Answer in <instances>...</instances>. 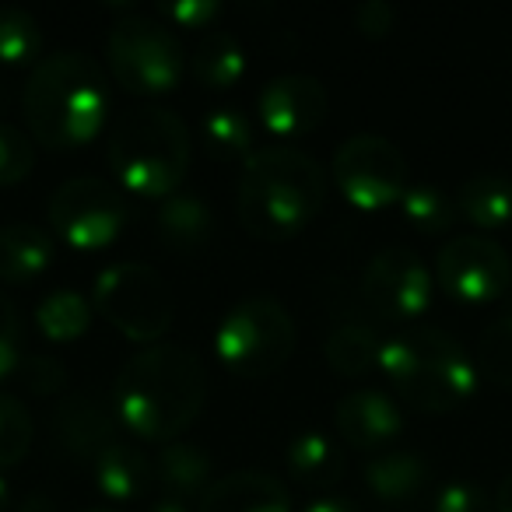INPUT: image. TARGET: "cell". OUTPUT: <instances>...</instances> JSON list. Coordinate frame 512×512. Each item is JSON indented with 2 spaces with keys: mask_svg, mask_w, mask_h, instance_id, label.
Here are the masks:
<instances>
[{
  "mask_svg": "<svg viewBox=\"0 0 512 512\" xmlns=\"http://www.w3.org/2000/svg\"><path fill=\"white\" fill-rule=\"evenodd\" d=\"M36 169V141L25 130L0 123V186H15Z\"/></svg>",
  "mask_w": 512,
  "mask_h": 512,
  "instance_id": "32",
  "label": "cell"
},
{
  "mask_svg": "<svg viewBox=\"0 0 512 512\" xmlns=\"http://www.w3.org/2000/svg\"><path fill=\"white\" fill-rule=\"evenodd\" d=\"M327 200V169L292 144H264L242 162L235 211L249 235L285 242L306 232Z\"/></svg>",
  "mask_w": 512,
  "mask_h": 512,
  "instance_id": "3",
  "label": "cell"
},
{
  "mask_svg": "<svg viewBox=\"0 0 512 512\" xmlns=\"http://www.w3.org/2000/svg\"><path fill=\"white\" fill-rule=\"evenodd\" d=\"M435 285L460 306H488L512 285V260L502 242L481 232L453 235L435 253Z\"/></svg>",
  "mask_w": 512,
  "mask_h": 512,
  "instance_id": "11",
  "label": "cell"
},
{
  "mask_svg": "<svg viewBox=\"0 0 512 512\" xmlns=\"http://www.w3.org/2000/svg\"><path fill=\"white\" fill-rule=\"evenodd\" d=\"M50 225L78 253H99L120 239L127 225V193L102 176H78L50 197Z\"/></svg>",
  "mask_w": 512,
  "mask_h": 512,
  "instance_id": "9",
  "label": "cell"
},
{
  "mask_svg": "<svg viewBox=\"0 0 512 512\" xmlns=\"http://www.w3.org/2000/svg\"><path fill=\"white\" fill-rule=\"evenodd\" d=\"M148 512H193V509H190V502H183V498L162 495V498H155V502L148 505Z\"/></svg>",
  "mask_w": 512,
  "mask_h": 512,
  "instance_id": "39",
  "label": "cell"
},
{
  "mask_svg": "<svg viewBox=\"0 0 512 512\" xmlns=\"http://www.w3.org/2000/svg\"><path fill=\"white\" fill-rule=\"evenodd\" d=\"M22 362V320L8 295L0 292V379L11 376Z\"/></svg>",
  "mask_w": 512,
  "mask_h": 512,
  "instance_id": "35",
  "label": "cell"
},
{
  "mask_svg": "<svg viewBox=\"0 0 512 512\" xmlns=\"http://www.w3.org/2000/svg\"><path fill=\"white\" fill-rule=\"evenodd\" d=\"M57 242L46 228L29 221H11L0 228V281L4 285H32L53 267Z\"/></svg>",
  "mask_w": 512,
  "mask_h": 512,
  "instance_id": "19",
  "label": "cell"
},
{
  "mask_svg": "<svg viewBox=\"0 0 512 512\" xmlns=\"http://www.w3.org/2000/svg\"><path fill=\"white\" fill-rule=\"evenodd\" d=\"M474 365L484 379L498 386H512V313L491 320L477 337Z\"/></svg>",
  "mask_w": 512,
  "mask_h": 512,
  "instance_id": "29",
  "label": "cell"
},
{
  "mask_svg": "<svg viewBox=\"0 0 512 512\" xmlns=\"http://www.w3.org/2000/svg\"><path fill=\"white\" fill-rule=\"evenodd\" d=\"M334 183L358 211H386L407 190V158L390 137L355 134L334 151Z\"/></svg>",
  "mask_w": 512,
  "mask_h": 512,
  "instance_id": "10",
  "label": "cell"
},
{
  "mask_svg": "<svg viewBox=\"0 0 512 512\" xmlns=\"http://www.w3.org/2000/svg\"><path fill=\"white\" fill-rule=\"evenodd\" d=\"M32 435H36V425H32L29 407L11 393H0V470L18 467L29 456Z\"/></svg>",
  "mask_w": 512,
  "mask_h": 512,
  "instance_id": "31",
  "label": "cell"
},
{
  "mask_svg": "<svg viewBox=\"0 0 512 512\" xmlns=\"http://www.w3.org/2000/svg\"><path fill=\"white\" fill-rule=\"evenodd\" d=\"M43 50V29L25 8H0V64H32Z\"/></svg>",
  "mask_w": 512,
  "mask_h": 512,
  "instance_id": "30",
  "label": "cell"
},
{
  "mask_svg": "<svg viewBox=\"0 0 512 512\" xmlns=\"http://www.w3.org/2000/svg\"><path fill=\"white\" fill-rule=\"evenodd\" d=\"M8 505H11V488L4 481V474H0V512H8Z\"/></svg>",
  "mask_w": 512,
  "mask_h": 512,
  "instance_id": "41",
  "label": "cell"
},
{
  "mask_svg": "<svg viewBox=\"0 0 512 512\" xmlns=\"http://www.w3.org/2000/svg\"><path fill=\"white\" fill-rule=\"evenodd\" d=\"M200 512H292V495L285 481L267 470H232L214 477Z\"/></svg>",
  "mask_w": 512,
  "mask_h": 512,
  "instance_id": "17",
  "label": "cell"
},
{
  "mask_svg": "<svg viewBox=\"0 0 512 512\" xmlns=\"http://www.w3.org/2000/svg\"><path fill=\"white\" fill-rule=\"evenodd\" d=\"M456 211L470 221V225L484 232H498V228L512 225V176L505 172H477L456 190Z\"/></svg>",
  "mask_w": 512,
  "mask_h": 512,
  "instance_id": "24",
  "label": "cell"
},
{
  "mask_svg": "<svg viewBox=\"0 0 512 512\" xmlns=\"http://www.w3.org/2000/svg\"><path fill=\"white\" fill-rule=\"evenodd\" d=\"M186 60H190L193 78H197L204 88H211V92H228V88L239 85L249 71L246 50H242L239 36L228 29L204 32Z\"/></svg>",
  "mask_w": 512,
  "mask_h": 512,
  "instance_id": "23",
  "label": "cell"
},
{
  "mask_svg": "<svg viewBox=\"0 0 512 512\" xmlns=\"http://www.w3.org/2000/svg\"><path fill=\"white\" fill-rule=\"evenodd\" d=\"M334 425L348 446L365 449L372 456L397 442V435L404 432V411H400V400L390 390L362 386V390H351L337 400Z\"/></svg>",
  "mask_w": 512,
  "mask_h": 512,
  "instance_id": "14",
  "label": "cell"
},
{
  "mask_svg": "<svg viewBox=\"0 0 512 512\" xmlns=\"http://www.w3.org/2000/svg\"><path fill=\"white\" fill-rule=\"evenodd\" d=\"M400 214L411 228L421 235H446L456 221V200L446 190L432 183H407L404 197H400Z\"/></svg>",
  "mask_w": 512,
  "mask_h": 512,
  "instance_id": "28",
  "label": "cell"
},
{
  "mask_svg": "<svg viewBox=\"0 0 512 512\" xmlns=\"http://www.w3.org/2000/svg\"><path fill=\"white\" fill-rule=\"evenodd\" d=\"M362 292L365 302L376 309V316L407 323V320H418L432 306L435 274L428 271V264L414 249L386 246L365 267Z\"/></svg>",
  "mask_w": 512,
  "mask_h": 512,
  "instance_id": "12",
  "label": "cell"
},
{
  "mask_svg": "<svg viewBox=\"0 0 512 512\" xmlns=\"http://www.w3.org/2000/svg\"><path fill=\"white\" fill-rule=\"evenodd\" d=\"M95 306L78 288H53L36 306V327L46 341L53 344H74L92 330Z\"/></svg>",
  "mask_w": 512,
  "mask_h": 512,
  "instance_id": "26",
  "label": "cell"
},
{
  "mask_svg": "<svg viewBox=\"0 0 512 512\" xmlns=\"http://www.w3.org/2000/svg\"><path fill=\"white\" fill-rule=\"evenodd\" d=\"M495 512H512V470L502 477V484L495 491Z\"/></svg>",
  "mask_w": 512,
  "mask_h": 512,
  "instance_id": "40",
  "label": "cell"
},
{
  "mask_svg": "<svg viewBox=\"0 0 512 512\" xmlns=\"http://www.w3.org/2000/svg\"><path fill=\"white\" fill-rule=\"evenodd\" d=\"M85 512H123V509H116V505H92V509H85Z\"/></svg>",
  "mask_w": 512,
  "mask_h": 512,
  "instance_id": "42",
  "label": "cell"
},
{
  "mask_svg": "<svg viewBox=\"0 0 512 512\" xmlns=\"http://www.w3.org/2000/svg\"><path fill=\"white\" fill-rule=\"evenodd\" d=\"M200 144L218 162H246L256 151V120L239 106H214L200 120Z\"/></svg>",
  "mask_w": 512,
  "mask_h": 512,
  "instance_id": "25",
  "label": "cell"
},
{
  "mask_svg": "<svg viewBox=\"0 0 512 512\" xmlns=\"http://www.w3.org/2000/svg\"><path fill=\"white\" fill-rule=\"evenodd\" d=\"M397 25V8L390 0H362L355 8V29L369 39H383Z\"/></svg>",
  "mask_w": 512,
  "mask_h": 512,
  "instance_id": "37",
  "label": "cell"
},
{
  "mask_svg": "<svg viewBox=\"0 0 512 512\" xmlns=\"http://www.w3.org/2000/svg\"><path fill=\"white\" fill-rule=\"evenodd\" d=\"M330 95L313 74H278L256 92V127L278 144L302 141L327 120Z\"/></svg>",
  "mask_w": 512,
  "mask_h": 512,
  "instance_id": "13",
  "label": "cell"
},
{
  "mask_svg": "<svg viewBox=\"0 0 512 512\" xmlns=\"http://www.w3.org/2000/svg\"><path fill=\"white\" fill-rule=\"evenodd\" d=\"M432 512H495V498H488V491L477 481L456 477L435 491Z\"/></svg>",
  "mask_w": 512,
  "mask_h": 512,
  "instance_id": "34",
  "label": "cell"
},
{
  "mask_svg": "<svg viewBox=\"0 0 512 512\" xmlns=\"http://www.w3.org/2000/svg\"><path fill=\"white\" fill-rule=\"evenodd\" d=\"M299 330L288 306L274 295H246L225 309L214 330V355L232 376L267 379L295 355Z\"/></svg>",
  "mask_w": 512,
  "mask_h": 512,
  "instance_id": "6",
  "label": "cell"
},
{
  "mask_svg": "<svg viewBox=\"0 0 512 512\" xmlns=\"http://www.w3.org/2000/svg\"><path fill=\"white\" fill-rule=\"evenodd\" d=\"M379 372L390 379L393 397L428 414H449L477 393L474 355L439 327H418L383 337Z\"/></svg>",
  "mask_w": 512,
  "mask_h": 512,
  "instance_id": "5",
  "label": "cell"
},
{
  "mask_svg": "<svg viewBox=\"0 0 512 512\" xmlns=\"http://www.w3.org/2000/svg\"><path fill=\"white\" fill-rule=\"evenodd\" d=\"M207 400L204 362L183 344H151L127 358L113 386L123 432L144 442H176Z\"/></svg>",
  "mask_w": 512,
  "mask_h": 512,
  "instance_id": "1",
  "label": "cell"
},
{
  "mask_svg": "<svg viewBox=\"0 0 512 512\" xmlns=\"http://www.w3.org/2000/svg\"><path fill=\"white\" fill-rule=\"evenodd\" d=\"M365 488L390 509H407V505L421 502L432 484V463L414 449H383L372 453L362 467Z\"/></svg>",
  "mask_w": 512,
  "mask_h": 512,
  "instance_id": "16",
  "label": "cell"
},
{
  "mask_svg": "<svg viewBox=\"0 0 512 512\" xmlns=\"http://www.w3.org/2000/svg\"><path fill=\"white\" fill-rule=\"evenodd\" d=\"M379 351H383V337L365 323H341L330 330L323 355L327 365L344 379H362L379 369Z\"/></svg>",
  "mask_w": 512,
  "mask_h": 512,
  "instance_id": "27",
  "label": "cell"
},
{
  "mask_svg": "<svg viewBox=\"0 0 512 512\" xmlns=\"http://www.w3.org/2000/svg\"><path fill=\"white\" fill-rule=\"evenodd\" d=\"M53 432H57L60 446L67 449V456L85 463H92L102 449L123 439V425L116 411L92 393H67L53 414Z\"/></svg>",
  "mask_w": 512,
  "mask_h": 512,
  "instance_id": "15",
  "label": "cell"
},
{
  "mask_svg": "<svg viewBox=\"0 0 512 512\" xmlns=\"http://www.w3.org/2000/svg\"><path fill=\"white\" fill-rule=\"evenodd\" d=\"M155 228L165 246L179 249V253H197L214 235V211L200 193L176 190L158 204Z\"/></svg>",
  "mask_w": 512,
  "mask_h": 512,
  "instance_id": "21",
  "label": "cell"
},
{
  "mask_svg": "<svg viewBox=\"0 0 512 512\" xmlns=\"http://www.w3.org/2000/svg\"><path fill=\"white\" fill-rule=\"evenodd\" d=\"M193 141L183 116L158 102H137L109 123L106 158L127 197L158 200L183 190Z\"/></svg>",
  "mask_w": 512,
  "mask_h": 512,
  "instance_id": "4",
  "label": "cell"
},
{
  "mask_svg": "<svg viewBox=\"0 0 512 512\" xmlns=\"http://www.w3.org/2000/svg\"><path fill=\"white\" fill-rule=\"evenodd\" d=\"M106 57L116 85L144 99L172 92L186 71V50L172 25L144 11L116 18L106 39Z\"/></svg>",
  "mask_w": 512,
  "mask_h": 512,
  "instance_id": "7",
  "label": "cell"
},
{
  "mask_svg": "<svg viewBox=\"0 0 512 512\" xmlns=\"http://www.w3.org/2000/svg\"><path fill=\"white\" fill-rule=\"evenodd\" d=\"M302 512H365L362 505H355L351 498H341V495H323V498H313Z\"/></svg>",
  "mask_w": 512,
  "mask_h": 512,
  "instance_id": "38",
  "label": "cell"
},
{
  "mask_svg": "<svg viewBox=\"0 0 512 512\" xmlns=\"http://www.w3.org/2000/svg\"><path fill=\"white\" fill-rule=\"evenodd\" d=\"M285 467L302 488H334L344 477V453L341 442L334 435L320 432V428H306L288 442Z\"/></svg>",
  "mask_w": 512,
  "mask_h": 512,
  "instance_id": "22",
  "label": "cell"
},
{
  "mask_svg": "<svg viewBox=\"0 0 512 512\" xmlns=\"http://www.w3.org/2000/svg\"><path fill=\"white\" fill-rule=\"evenodd\" d=\"M88 467H92L95 488L102 491V498H106L109 505L141 502L144 491L155 484V460L130 439H120V442H113V446H106Z\"/></svg>",
  "mask_w": 512,
  "mask_h": 512,
  "instance_id": "18",
  "label": "cell"
},
{
  "mask_svg": "<svg viewBox=\"0 0 512 512\" xmlns=\"http://www.w3.org/2000/svg\"><path fill=\"white\" fill-rule=\"evenodd\" d=\"M151 460H155V481L172 498L193 502V498H204L214 484V460L197 442H165Z\"/></svg>",
  "mask_w": 512,
  "mask_h": 512,
  "instance_id": "20",
  "label": "cell"
},
{
  "mask_svg": "<svg viewBox=\"0 0 512 512\" xmlns=\"http://www.w3.org/2000/svg\"><path fill=\"white\" fill-rule=\"evenodd\" d=\"M18 376H22V383L29 386L32 393H39V397H50V393H60V386H64V365L57 362V358L50 355H29L18 362Z\"/></svg>",
  "mask_w": 512,
  "mask_h": 512,
  "instance_id": "36",
  "label": "cell"
},
{
  "mask_svg": "<svg viewBox=\"0 0 512 512\" xmlns=\"http://www.w3.org/2000/svg\"><path fill=\"white\" fill-rule=\"evenodd\" d=\"M92 306L95 316H102L127 341L144 344V348L162 344L165 330L176 320L172 288L165 285L162 271H155L151 264H141V260L109 264L95 278Z\"/></svg>",
  "mask_w": 512,
  "mask_h": 512,
  "instance_id": "8",
  "label": "cell"
},
{
  "mask_svg": "<svg viewBox=\"0 0 512 512\" xmlns=\"http://www.w3.org/2000/svg\"><path fill=\"white\" fill-rule=\"evenodd\" d=\"M22 113L29 137L46 148H81L109 127L113 88L88 53L60 50L36 60L25 81Z\"/></svg>",
  "mask_w": 512,
  "mask_h": 512,
  "instance_id": "2",
  "label": "cell"
},
{
  "mask_svg": "<svg viewBox=\"0 0 512 512\" xmlns=\"http://www.w3.org/2000/svg\"><path fill=\"white\" fill-rule=\"evenodd\" d=\"M158 18L165 25H176V29H193V32H211L214 22L221 18V4L218 0H162L158 4Z\"/></svg>",
  "mask_w": 512,
  "mask_h": 512,
  "instance_id": "33",
  "label": "cell"
}]
</instances>
